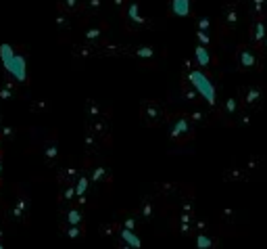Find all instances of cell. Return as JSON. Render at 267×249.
Here are the masks:
<instances>
[{"instance_id": "obj_1", "label": "cell", "mask_w": 267, "mask_h": 249, "mask_svg": "<svg viewBox=\"0 0 267 249\" xmlns=\"http://www.w3.org/2000/svg\"><path fill=\"white\" fill-rule=\"evenodd\" d=\"M234 61H236V67L240 69L244 74H255V72H261L263 69V63H265V57L263 52L250 42H244L236 48L234 52Z\"/></svg>"}, {"instance_id": "obj_2", "label": "cell", "mask_w": 267, "mask_h": 249, "mask_svg": "<svg viewBox=\"0 0 267 249\" xmlns=\"http://www.w3.org/2000/svg\"><path fill=\"white\" fill-rule=\"evenodd\" d=\"M242 21H244V11H242L240 3L230 0V3L223 5V9H221V32L232 34L242 25Z\"/></svg>"}, {"instance_id": "obj_3", "label": "cell", "mask_w": 267, "mask_h": 249, "mask_svg": "<svg viewBox=\"0 0 267 249\" xmlns=\"http://www.w3.org/2000/svg\"><path fill=\"white\" fill-rule=\"evenodd\" d=\"M238 99H240V105L244 109H250V111H259L265 103V88L261 84H244L238 90Z\"/></svg>"}, {"instance_id": "obj_4", "label": "cell", "mask_w": 267, "mask_h": 249, "mask_svg": "<svg viewBox=\"0 0 267 249\" xmlns=\"http://www.w3.org/2000/svg\"><path fill=\"white\" fill-rule=\"evenodd\" d=\"M140 115H142L144 126H161L167 119V109L159 101H144L140 107Z\"/></svg>"}, {"instance_id": "obj_5", "label": "cell", "mask_w": 267, "mask_h": 249, "mask_svg": "<svg viewBox=\"0 0 267 249\" xmlns=\"http://www.w3.org/2000/svg\"><path fill=\"white\" fill-rule=\"evenodd\" d=\"M194 130H196V126L190 121V117L188 115H180L173 121V126L169 130V136H171L173 143L184 145V143H188V141H192V138H194Z\"/></svg>"}, {"instance_id": "obj_6", "label": "cell", "mask_w": 267, "mask_h": 249, "mask_svg": "<svg viewBox=\"0 0 267 249\" xmlns=\"http://www.w3.org/2000/svg\"><path fill=\"white\" fill-rule=\"evenodd\" d=\"M123 19L128 23L130 30H142V27L150 25V19H144L140 15V9H138V0H128V5L123 9Z\"/></svg>"}, {"instance_id": "obj_7", "label": "cell", "mask_w": 267, "mask_h": 249, "mask_svg": "<svg viewBox=\"0 0 267 249\" xmlns=\"http://www.w3.org/2000/svg\"><path fill=\"white\" fill-rule=\"evenodd\" d=\"M186 76H188V80L192 82V86H194L196 90H199V94H205V99H207L211 105H215V103H217V101H215V90H213V86H211L209 82H205L207 78H205L203 72H196V69L192 67Z\"/></svg>"}, {"instance_id": "obj_8", "label": "cell", "mask_w": 267, "mask_h": 249, "mask_svg": "<svg viewBox=\"0 0 267 249\" xmlns=\"http://www.w3.org/2000/svg\"><path fill=\"white\" fill-rule=\"evenodd\" d=\"M240 99L238 96H228L226 101H223V105H221V109H219V117H221V121L223 123H228V126H236V117H238V113H240Z\"/></svg>"}, {"instance_id": "obj_9", "label": "cell", "mask_w": 267, "mask_h": 249, "mask_svg": "<svg viewBox=\"0 0 267 249\" xmlns=\"http://www.w3.org/2000/svg\"><path fill=\"white\" fill-rule=\"evenodd\" d=\"M267 36V17H252L250 25H248V38L250 44H255L257 48L261 46V42Z\"/></svg>"}, {"instance_id": "obj_10", "label": "cell", "mask_w": 267, "mask_h": 249, "mask_svg": "<svg viewBox=\"0 0 267 249\" xmlns=\"http://www.w3.org/2000/svg\"><path fill=\"white\" fill-rule=\"evenodd\" d=\"M223 180H228V182H250V180H255V178L242 168V163H234L228 170H223Z\"/></svg>"}, {"instance_id": "obj_11", "label": "cell", "mask_w": 267, "mask_h": 249, "mask_svg": "<svg viewBox=\"0 0 267 249\" xmlns=\"http://www.w3.org/2000/svg\"><path fill=\"white\" fill-rule=\"evenodd\" d=\"M27 214H30V199L25 195H21V197H17V201L13 203V207L9 210V216L15 220V222H25Z\"/></svg>"}, {"instance_id": "obj_12", "label": "cell", "mask_w": 267, "mask_h": 249, "mask_svg": "<svg viewBox=\"0 0 267 249\" xmlns=\"http://www.w3.org/2000/svg\"><path fill=\"white\" fill-rule=\"evenodd\" d=\"M88 132L96 134L103 143H109V134H111V130H109V121H107V117H103V115L92 117V119L88 121Z\"/></svg>"}, {"instance_id": "obj_13", "label": "cell", "mask_w": 267, "mask_h": 249, "mask_svg": "<svg viewBox=\"0 0 267 249\" xmlns=\"http://www.w3.org/2000/svg\"><path fill=\"white\" fill-rule=\"evenodd\" d=\"M42 155H44V161L46 163H54L59 157V143H57V138H48V141L44 143V147H42Z\"/></svg>"}, {"instance_id": "obj_14", "label": "cell", "mask_w": 267, "mask_h": 249, "mask_svg": "<svg viewBox=\"0 0 267 249\" xmlns=\"http://www.w3.org/2000/svg\"><path fill=\"white\" fill-rule=\"evenodd\" d=\"M190 117V121L194 123V126H207V123L211 121V111L209 109H201V107H194L190 113H186Z\"/></svg>"}, {"instance_id": "obj_15", "label": "cell", "mask_w": 267, "mask_h": 249, "mask_svg": "<svg viewBox=\"0 0 267 249\" xmlns=\"http://www.w3.org/2000/svg\"><path fill=\"white\" fill-rule=\"evenodd\" d=\"M196 63H199L203 69H207V67H211L215 63V59H213V54L209 52V46H205V44H199L196 46Z\"/></svg>"}, {"instance_id": "obj_16", "label": "cell", "mask_w": 267, "mask_h": 249, "mask_svg": "<svg viewBox=\"0 0 267 249\" xmlns=\"http://www.w3.org/2000/svg\"><path fill=\"white\" fill-rule=\"evenodd\" d=\"M90 182H111V170L107 168V165H96V168H92V174H90Z\"/></svg>"}, {"instance_id": "obj_17", "label": "cell", "mask_w": 267, "mask_h": 249, "mask_svg": "<svg viewBox=\"0 0 267 249\" xmlns=\"http://www.w3.org/2000/svg\"><path fill=\"white\" fill-rule=\"evenodd\" d=\"M88 186H90V176L86 174H79L77 176V186H75V197L79 203H86V193H88Z\"/></svg>"}, {"instance_id": "obj_18", "label": "cell", "mask_w": 267, "mask_h": 249, "mask_svg": "<svg viewBox=\"0 0 267 249\" xmlns=\"http://www.w3.org/2000/svg\"><path fill=\"white\" fill-rule=\"evenodd\" d=\"M59 11H65L69 15H77L83 11V0H59Z\"/></svg>"}, {"instance_id": "obj_19", "label": "cell", "mask_w": 267, "mask_h": 249, "mask_svg": "<svg viewBox=\"0 0 267 249\" xmlns=\"http://www.w3.org/2000/svg\"><path fill=\"white\" fill-rule=\"evenodd\" d=\"M138 214L142 216L144 220H150V218H154V214H157V207H154V201H152L150 197H144L142 201H140Z\"/></svg>"}, {"instance_id": "obj_20", "label": "cell", "mask_w": 267, "mask_h": 249, "mask_svg": "<svg viewBox=\"0 0 267 249\" xmlns=\"http://www.w3.org/2000/svg\"><path fill=\"white\" fill-rule=\"evenodd\" d=\"M182 92H184V99L190 101V103H199L201 101V96H199V90H196L192 86V82L190 80H182Z\"/></svg>"}, {"instance_id": "obj_21", "label": "cell", "mask_w": 267, "mask_h": 249, "mask_svg": "<svg viewBox=\"0 0 267 249\" xmlns=\"http://www.w3.org/2000/svg\"><path fill=\"white\" fill-rule=\"evenodd\" d=\"M17 96V88L11 82H3L0 84V101H13Z\"/></svg>"}, {"instance_id": "obj_22", "label": "cell", "mask_w": 267, "mask_h": 249, "mask_svg": "<svg viewBox=\"0 0 267 249\" xmlns=\"http://www.w3.org/2000/svg\"><path fill=\"white\" fill-rule=\"evenodd\" d=\"M171 11L180 17L190 15V0H171Z\"/></svg>"}, {"instance_id": "obj_23", "label": "cell", "mask_w": 267, "mask_h": 249, "mask_svg": "<svg viewBox=\"0 0 267 249\" xmlns=\"http://www.w3.org/2000/svg\"><path fill=\"white\" fill-rule=\"evenodd\" d=\"M252 115H255V111L240 107V113H238V117H236V126H244V128L250 126V123H252Z\"/></svg>"}, {"instance_id": "obj_24", "label": "cell", "mask_w": 267, "mask_h": 249, "mask_svg": "<svg viewBox=\"0 0 267 249\" xmlns=\"http://www.w3.org/2000/svg\"><path fill=\"white\" fill-rule=\"evenodd\" d=\"M54 25H57V30H69L71 27V19H69V13L65 11H59L57 13V17H54Z\"/></svg>"}, {"instance_id": "obj_25", "label": "cell", "mask_w": 267, "mask_h": 249, "mask_svg": "<svg viewBox=\"0 0 267 249\" xmlns=\"http://www.w3.org/2000/svg\"><path fill=\"white\" fill-rule=\"evenodd\" d=\"M83 143H86V149L90 151V153L98 151V149H101V145H103L101 138H98L96 134H92V132H86V138H83Z\"/></svg>"}, {"instance_id": "obj_26", "label": "cell", "mask_w": 267, "mask_h": 249, "mask_svg": "<svg viewBox=\"0 0 267 249\" xmlns=\"http://www.w3.org/2000/svg\"><path fill=\"white\" fill-rule=\"evenodd\" d=\"M77 176H79V170L75 168V165H69V168H65L63 172H61V182L65 184V182H73V180H77Z\"/></svg>"}, {"instance_id": "obj_27", "label": "cell", "mask_w": 267, "mask_h": 249, "mask_svg": "<svg viewBox=\"0 0 267 249\" xmlns=\"http://www.w3.org/2000/svg\"><path fill=\"white\" fill-rule=\"evenodd\" d=\"M103 7V0H83V13L88 15H98Z\"/></svg>"}, {"instance_id": "obj_28", "label": "cell", "mask_w": 267, "mask_h": 249, "mask_svg": "<svg viewBox=\"0 0 267 249\" xmlns=\"http://www.w3.org/2000/svg\"><path fill=\"white\" fill-rule=\"evenodd\" d=\"M196 245H199V247H215L217 241L211 239L207 234V230H205V232H196Z\"/></svg>"}, {"instance_id": "obj_29", "label": "cell", "mask_w": 267, "mask_h": 249, "mask_svg": "<svg viewBox=\"0 0 267 249\" xmlns=\"http://www.w3.org/2000/svg\"><path fill=\"white\" fill-rule=\"evenodd\" d=\"M86 113H88L90 119H92V117H98V115H103V113H101V105H98L94 99L86 101Z\"/></svg>"}, {"instance_id": "obj_30", "label": "cell", "mask_w": 267, "mask_h": 249, "mask_svg": "<svg viewBox=\"0 0 267 249\" xmlns=\"http://www.w3.org/2000/svg\"><path fill=\"white\" fill-rule=\"evenodd\" d=\"M101 234H103V237H117V234H119V224L111 222V224L101 226Z\"/></svg>"}, {"instance_id": "obj_31", "label": "cell", "mask_w": 267, "mask_h": 249, "mask_svg": "<svg viewBox=\"0 0 267 249\" xmlns=\"http://www.w3.org/2000/svg\"><path fill=\"white\" fill-rule=\"evenodd\" d=\"M67 222L69 224H83V214L79 210H69L67 212Z\"/></svg>"}, {"instance_id": "obj_32", "label": "cell", "mask_w": 267, "mask_h": 249, "mask_svg": "<svg viewBox=\"0 0 267 249\" xmlns=\"http://www.w3.org/2000/svg\"><path fill=\"white\" fill-rule=\"evenodd\" d=\"M73 197H75V186H73L71 182H67V186L63 184L61 199H63V201H73Z\"/></svg>"}, {"instance_id": "obj_33", "label": "cell", "mask_w": 267, "mask_h": 249, "mask_svg": "<svg viewBox=\"0 0 267 249\" xmlns=\"http://www.w3.org/2000/svg\"><path fill=\"white\" fill-rule=\"evenodd\" d=\"M196 38H199V42L205 44V46H211V42H213L211 32H205V30H196Z\"/></svg>"}, {"instance_id": "obj_34", "label": "cell", "mask_w": 267, "mask_h": 249, "mask_svg": "<svg viewBox=\"0 0 267 249\" xmlns=\"http://www.w3.org/2000/svg\"><path fill=\"white\" fill-rule=\"evenodd\" d=\"M86 36V40L88 42H96V40H101V36H103V32H101V27H90V30L83 34Z\"/></svg>"}, {"instance_id": "obj_35", "label": "cell", "mask_w": 267, "mask_h": 249, "mask_svg": "<svg viewBox=\"0 0 267 249\" xmlns=\"http://www.w3.org/2000/svg\"><path fill=\"white\" fill-rule=\"evenodd\" d=\"M13 136H15V130L11 126H3L0 123V141H13Z\"/></svg>"}, {"instance_id": "obj_36", "label": "cell", "mask_w": 267, "mask_h": 249, "mask_svg": "<svg viewBox=\"0 0 267 249\" xmlns=\"http://www.w3.org/2000/svg\"><path fill=\"white\" fill-rule=\"evenodd\" d=\"M196 27H199V30H205V32H213V30H211V19L207 15L196 19Z\"/></svg>"}, {"instance_id": "obj_37", "label": "cell", "mask_w": 267, "mask_h": 249, "mask_svg": "<svg viewBox=\"0 0 267 249\" xmlns=\"http://www.w3.org/2000/svg\"><path fill=\"white\" fill-rule=\"evenodd\" d=\"M134 54H136V57H142V59H152L154 57V48H150V46L138 48V50H134Z\"/></svg>"}, {"instance_id": "obj_38", "label": "cell", "mask_w": 267, "mask_h": 249, "mask_svg": "<svg viewBox=\"0 0 267 249\" xmlns=\"http://www.w3.org/2000/svg\"><path fill=\"white\" fill-rule=\"evenodd\" d=\"M30 107L34 109V111H38V113H44L46 109H48V103H46V101H34Z\"/></svg>"}, {"instance_id": "obj_39", "label": "cell", "mask_w": 267, "mask_h": 249, "mask_svg": "<svg viewBox=\"0 0 267 249\" xmlns=\"http://www.w3.org/2000/svg\"><path fill=\"white\" fill-rule=\"evenodd\" d=\"M259 50L263 52V57L267 59V36H265V40H263V42H261V46H259Z\"/></svg>"}, {"instance_id": "obj_40", "label": "cell", "mask_w": 267, "mask_h": 249, "mask_svg": "<svg viewBox=\"0 0 267 249\" xmlns=\"http://www.w3.org/2000/svg\"><path fill=\"white\" fill-rule=\"evenodd\" d=\"M125 3H128V0H115V5H117V7H119V9H121V11H123V9H125V7H123V5H125Z\"/></svg>"}, {"instance_id": "obj_41", "label": "cell", "mask_w": 267, "mask_h": 249, "mask_svg": "<svg viewBox=\"0 0 267 249\" xmlns=\"http://www.w3.org/2000/svg\"><path fill=\"white\" fill-rule=\"evenodd\" d=\"M0 176H3V163H0Z\"/></svg>"}, {"instance_id": "obj_42", "label": "cell", "mask_w": 267, "mask_h": 249, "mask_svg": "<svg viewBox=\"0 0 267 249\" xmlns=\"http://www.w3.org/2000/svg\"><path fill=\"white\" fill-rule=\"evenodd\" d=\"M3 234H5V232H3V228H0V239H3Z\"/></svg>"}, {"instance_id": "obj_43", "label": "cell", "mask_w": 267, "mask_h": 249, "mask_svg": "<svg viewBox=\"0 0 267 249\" xmlns=\"http://www.w3.org/2000/svg\"><path fill=\"white\" fill-rule=\"evenodd\" d=\"M0 123H3V115H0Z\"/></svg>"}]
</instances>
